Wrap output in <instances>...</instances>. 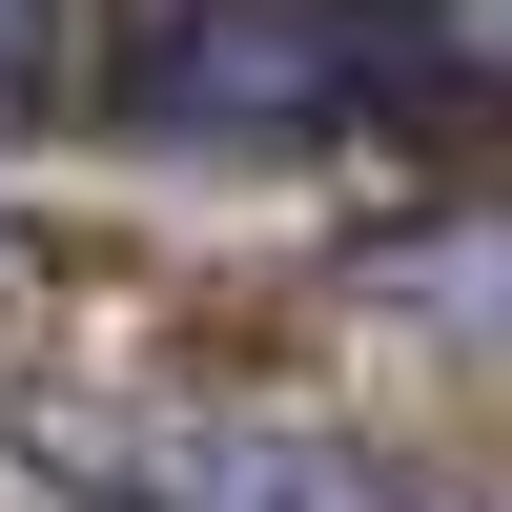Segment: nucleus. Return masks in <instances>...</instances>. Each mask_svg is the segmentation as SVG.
Segmentation results:
<instances>
[{"label": "nucleus", "instance_id": "7ed1b4c3", "mask_svg": "<svg viewBox=\"0 0 512 512\" xmlns=\"http://www.w3.org/2000/svg\"><path fill=\"white\" fill-rule=\"evenodd\" d=\"M41 62H62V0H0V103H21Z\"/></svg>", "mask_w": 512, "mask_h": 512}, {"label": "nucleus", "instance_id": "f03ea898", "mask_svg": "<svg viewBox=\"0 0 512 512\" xmlns=\"http://www.w3.org/2000/svg\"><path fill=\"white\" fill-rule=\"evenodd\" d=\"M0 451L62 472L82 512H410V472H369L349 431H287V410H82V390H0Z\"/></svg>", "mask_w": 512, "mask_h": 512}, {"label": "nucleus", "instance_id": "f257e3e1", "mask_svg": "<svg viewBox=\"0 0 512 512\" xmlns=\"http://www.w3.org/2000/svg\"><path fill=\"white\" fill-rule=\"evenodd\" d=\"M410 82H431V21L410 0H164L103 103L144 144H328V123L410 103Z\"/></svg>", "mask_w": 512, "mask_h": 512}]
</instances>
